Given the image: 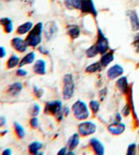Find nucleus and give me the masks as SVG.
<instances>
[{"label": "nucleus", "mask_w": 139, "mask_h": 155, "mask_svg": "<svg viewBox=\"0 0 139 155\" xmlns=\"http://www.w3.org/2000/svg\"><path fill=\"white\" fill-rule=\"evenodd\" d=\"M33 94L36 95V98H41V97L43 96V90L39 88L38 86H34L33 87Z\"/></svg>", "instance_id": "32"}, {"label": "nucleus", "mask_w": 139, "mask_h": 155, "mask_svg": "<svg viewBox=\"0 0 139 155\" xmlns=\"http://www.w3.org/2000/svg\"><path fill=\"white\" fill-rule=\"evenodd\" d=\"M97 54H100V52H98L97 50V46L94 44V45H91L90 48H88L86 50V55L88 58H93L95 57Z\"/></svg>", "instance_id": "28"}, {"label": "nucleus", "mask_w": 139, "mask_h": 155, "mask_svg": "<svg viewBox=\"0 0 139 155\" xmlns=\"http://www.w3.org/2000/svg\"><path fill=\"white\" fill-rule=\"evenodd\" d=\"M79 140H80V135L78 133L73 134L71 137H70L69 141H67V149L69 150H74L78 147L79 144Z\"/></svg>", "instance_id": "19"}, {"label": "nucleus", "mask_w": 139, "mask_h": 155, "mask_svg": "<svg viewBox=\"0 0 139 155\" xmlns=\"http://www.w3.org/2000/svg\"><path fill=\"white\" fill-rule=\"evenodd\" d=\"M127 15L130 17V22L132 25V29L134 31L139 30V17L137 15V13L135 12L134 10H131V11H127Z\"/></svg>", "instance_id": "16"}, {"label": "nucleus", "mask_w": 139, "mask_h": 155, "mask_svg": "<svg viewBox=\"0 0 139 155\" xmlns=\"http://www.w3.org/2000/svg\"><path fill=\"white\" fill-rule=\"evenodd\" d=\"M42 149V143L39 142V141H34V142L30 143L28 147V151L30 154H39L40 150Z\"/></svg>", "instance_id": "27"}, {"label": "nucleus", "mask_w": 139, "mask_h": 155, "mask_svg": "<svg viewBox=\"0 0 139 155\" xmlns=\"http://www.w3.org/2000/svg\"><path fill=\"white\" fill-rule=\"evenodd\" d=\"M67 35L71 39H77L80 36V28L78 25H69L67 26Z\"/></svg>", "instance_id": "22"}, {"label": "nucleus", "mask_w": 139, "mask_h": 155, "mask_svg": "<svg viewBox=\"0 0 139 155\" xmlns=\"http://www.w3.org/2000/svg\"><path fill=\"white\" fill-rule=\"evenodd\" d=\"M133 44H134V48H135V50L137 51V53H139V34H137L136 37L134 38Z\"/></svg>", "instance_id": "33"}, {"label": "nucleus", "mask_w": 139, "mask_h": 155, "mask_svg": "<svg viewBox=\"0 0 139 155\" xmlns=\"http://www.w3.org/2000/svg\"><path fill=\"white\" fill-rule=\"evenodd\" d=\"M7 56V50L5 46H0V59H2Z\"/></svg>", "instance_id": "36"}, {"label": "nucleus", "mask_w": 139, "mask_h": 155, "mask_svg": "<svg viewBox=\"0 0 139 155\" xmlns=\"http://www.w3.org/2000/svg\"><path fill=\"white\" fill-rule=\"evenodd\" d=\"M102 64L100 61H96V63H93L91 65H89L86 67V72L87 73H95V72H98V71L102 70Z\"/></svg>", "instance_id": "25"}, {"label": "nucleus", "mask_w": 139, "mask_h": 155, "mask_svg": "<svg viewBox=\"0 0 139 155\" xmlns=\"http://www.w3.org/2000/svg\"><path fill=\"white\" fill-rule=\"evenodd\" d=\"M113 58H115V56H113V52L108 51V52H106V53L102 54V57H101L100 63L102 64L103 67H106V66H108L111 61H113Z\"/></svg>", "instance_id": "21"}, {"label": "nucleus", "mask_w": 139, "mask_h": 155, "mask_svg": "<svg viewBox=\"0 0 139 155\" xmlns=\"http://www.w3.org/2000/svg\"><path fill=\"white\" fill-rule=\"evenodd\" d=\"M44 112L46 114H51L60 122L62 121L64 113H63V107L60 100H54V101H47L44 107Z\"/></svg>", "instance_id": "2"}, {"label": "nucleus", "mask_w": 139, "mask_h": 155, "mask_svg": "<svg viewBox=\"0 0 139 155\" xmlns=\"http://www.w3.org/2000/svg\"><path fill=\"white\" fill-rule=\"evenodd\" d=\"M82 0H65L64 3L66 5L67 9L70 10H80V7H82Z\"/></svg>", "instance_id": "24"}, {"label": "nucleus", "mask_w": 139, "mask_h": 155, "mask_svg": "<svg viewBox=\"0 0 139 155\" xmlns=\"http://www.w3.org/2000/svg\"><path fill=\"white\" fill-rule=\"evenodd\" d=\"M0 27H1V24H0Z\"/></svg>", "instance_id": "45"}, {"label": "nucleus", "mask_w": 139, "mask_h": 155, "mask_svg": "<svg viewBox=\"0 0 139 155\" xmlns=\"http://www.w3.org/2000/svg\"><path fill=\"white\" fill-rule=\"evenodd\" d=\"M122 73H123L122 66H120V65H113V66H111L109 69H108L107 77H108V79L113 80V79H117V78L120 77Z\"/></svg>", "instance_id": "11"}, {"label": "nucleus", "mask_w": 139, "mask_h": 155, "mask_svg": "<svg viewBox=\"0 0 139 155\" xmlns=\"http://www.w3.org/2000/svg\"><path fill=\"white\" fill-rule=\"evenodd\" d=\"M27 74H28V72L26 70H24L22 67H19V69L16 70V75H18V77H26Z\"/></svg>", "instance_id": "35"}, {"label": "nucleus", "mask_w": 139, "mask_h": 155, "mask_svg": "<svg viewBox=\"0 0 139 155\" xmlns=\"http://www.w3.org/2000/svg\"><path fill=\"white\" fill-rule=\"evenodd\" d=\"M29 124H30V126H31L32 128H38L39 127V119L38 116H32L31 119H30V121H29Z\"/></svg>", "instance_id": "31"}, {"label": "nucleus", "mask_w": 139, "mask_h": 155, "mask_svg": "<svg viewBox=\"0 0 139 155\" xmlns=\"http://www.w3.org/2000/svg\"><path fill=\"white\" fill-rule=\"evenodd\" d=\"M67 150H69V149H67V147H64V148H62L61 149L60 151H59V152H58V155H64V154H67Z\"/></svg>", "instance_id": "39"}, {"label": "nucleus", "mask_w": 139, "mask_h": 155, "mask_svg": "<svg viewBox=\"0 0 139 155\" xmlns=\"http://www.w3.org/2000/svg\"><path fill=\"white\" fill-rule=\"evenodd\" d=\"M0 24H1V27L3 28V31L5 34H12L13 30H14V25H13L12 19L10 18V17L0 18Z\"/></svg>", "instance_id": "14"}, {"label": "nucleus", "mask_w": 139, "mask_h": 155, "mask_svg": "<svg viewBox=\"0 0 139 155\" xmlns=\"http://www.w3.org/2000/svg\"><path fill=\"white\" fill-rule=\"evenodd\" d=\"M19 63H20V58L15 54H13L8 58L5 67H7V69H14L16 67H19Z\"/></svg>", "instance_id": "20"}, {"label": "nucleus", "mask_w": 139, "mask_h": 155, "mask_svg": "<svg viewBox=\"0 0 139 155\" xmlns=\"http://www.w3.org/2000/svg\"><path fill=\"white\" fill-rule=\"evenodd\" d=\"M11 46L14 48L17 53H25L28 50V44L26 42V39H23L20 37H14L11 40Z\"/></svg>", "instance_id": "7"}, {"label": "nucleus", "mask_w": 139, "mask_h": 155, "mask_svg": "<svg viewBox=\"0 0 139 155\" xmlns=\"http://www.w3.org/2000/svg\"><path fill=\"white\" fill-rule=\"evenodd\" d=\"M44 26L42 23H38L33 28L28 32L26 37V42L30 48H38L42 43V35H43Z\"/></svg>", "instance_id": "1"}, {"label": "nucleus", "mask_w": 139, "mask_h": 155, "mask_svg": "<svg viewBox=\"0 0 139 155\" xmlns=\"http://www.w3.org/2000/svg\"><path fill=\"white\" fill-rule=\"evenodd\" d=\"M89 108L94 114H96L98 112V110H100V102L97 100H91L89 102Z\"/></svg>", "instance_id": "29"}, {"label": "nucleus", "mask_w": 139, "mask_h": 155, "mask_svg": "<svg viewBox=\"0 0 139 155\" xmlns=\"http://www.w3.org/2000/svg\"><path fill=\"white\" fill-rule=\"evenodd\" d=\"M33 23L32 22H26L24 24H20L16 29V34L18 36H23V35H27L32 28H33Z\"/></svg>", "instance_id": "17"}, {"label": "nucleus", "mask_w": 139, "mask_h": 155, "mask_svg": "<svg viewBox=\"0 0 139 155\" xmlns=\"http://www.w3.org/2000/svg\"><path fill=\"white\" fill-rule=\"evenodd\" d=\"M75 92V82L73 75L71 73H66L63 77V87H62V97L63 99H71Z\"/></svg>", "instance_id": "3"}, {"label": "nucleus", "mask_w": 139, "mask_h": 155, "mask_svg": "<svg viewBox=\"0 0 139 155\" xmlns=\"http://www.w3.org/2000/svg\"><path fill=\"white\" fill-rule=\"evenodd\" d=\"M72 112L74 116L79 121H85L89 117L90 112L87 104L82 100H77L74 104L72 106Z\"/></svg>", "instance_id": "4"}, {"label": "nucleus", "mask_w": 139, "mask_h": 155, "mask_svg": "<svg viewBox=\"0 0 139 155\" xmlns=\"http://www.w3.org/2000/svg\"><path fill=\"white\" fill-rule=\"evenodd\" d=\"M117 86H118V88L123 93V94H126L127 91H128V83H127L126 78L123 77V78H120V79H118Z\"/></svg>", "instance_id": "23"}, {"label": "nucleus", "mask_w": 139, "mask_h": 155, "mask_svg": "<svg viewBox=\"0 0 139 155\" xmlns=\"http://www.w3.org/2000/svg\"><path fill=\"white\" fill-rule=\"evenodd\" d=\"M125 130V125L120 122H115L108 126V131L113 135H121Z\"/></svg>", "instance_id": "15"}, {"label": "nucleus", "mask_w": 139, "mask_h": 155, "mask_svg": "<svg viewBox=\"0 0 139 155\" xmlns=\"http://www.w3.org/2000/svg\"><path fill=\"white\" fill-rule=\"evenodd\" d=\"M57 30H58L57 24L55 22H48L44 26L43 29V34L45 36L46 40H51L56 36V34H57Z\"/></svg>", "instance_id": "9"}, {"label": "nucleus", "mask_w": 139, "mask_h": 155, "mask_svg": "<svg viewBox=\"0 0 139 155\" xmlns=\"http://www.w3.org/2000/svg\"><path fill=\"white\" fill-rule=\"evenodd\" d=\"M23 91V83L20 82H14L12 84H10L9 87H8L7 93L10 95V96H18L20 94V92Z\"/></svg>", "instance_id": "13"}, {"label": "nucleus", "mask_w": 139, "mask_h": 155, "mask_svg": "<svg viewBox=\"0 0 139 155\" xmlns=\"http://www.w3.org/2000/svg\"><path fill=\"white\" fill-rule=\"evenodd\" d=\"M14 133H15V135L17 136V138H19V139L25 138V136H26V131H25L24 126L20 125V124L17 123V122L14 123Z\"/></svg>", "instance_id": "26"}, {"label": "nucleus", "mask_w": 139, "mask_h": 155, "mask_svg": "<svg viewBox=\"0 0 139 155\" xmlns=\"http://www.w3.org/2000/svg\"><path fill=\"white\" fill-rule=\"evenodd\" d=\"M95 45L97 46V50L100 52V54H104L106 52H108L109 50V42H108V39L105 37V35L103 34L101 29L98 28L97 30V40H96Z\"/></svg>", "instance_id": "6"}, {"label": "nucleus", "mask_w": 139, "mask_h": 155, "mask_svg": "<svg viewBox=\"0 0 139 155\" xmlns=\"http://www.w3.org/2000/svg\"><path fill=\"white\" fill-rule=\"evenodd\" d=\"M80 11L85 14H91L93 16L97 15V11H96L95 5H94L92 0H82Z\"/></svg>", "instance_id": "8"}, {"label": "nucleus", "mask_w": 139, "mask_h": 155, "mask_svg": "<svg viewBox=\"0 0 139 155\" xmlns=\"http://www.w3.org/2000/svg\"><path fill=\"white\" fill-rule=\"evenodd\" d=\"M2 154L3 155H11L12 154V150H11V149H5V150L2 151Z\"/></svg>", "instance_id": "41"}, {"label": "nucleus", "mask_w": 139, "mask_h": 155, "mask_svg": "<svg viewBox=\"0 0 139 155\" xmlns=\"http://www.w3.org/2000/svg\"><path fill=\"white\" fill-rule=\"evenodd\" d=\"M39 51L41 52L42 54H44V55H48V51L44 46H39Z\"/></svg>", "instance_id": "40"}, {"label": "nucleus", "mask_w": 139, "mask_h": 155, "mask_svg": "<svg viewBox=\"0 0 139 155\" xmlns=\"http://www.w3.org/2000/svg\"><path fill=\"white\" fill-rule=\"evenodd\" d=\"M78 134L82 137H87V136L93 135L96 131V125L95 123L91 121H85L78 124Z\"/></svg>", "instance_id": "5"}, {"label": "nucleus", "mask_w": 139, "mask_h": 155, "mask_svg": "<svg viewBox=\"0 0 139 155\" xmlns=\"http://www.w3.org/2000/svg\"><path fill=\"white\" fill-rule=\"evenodd\" d=\"M136 153V144L132 143L128 147V150H127V155H134Z\"/></svg>", "instance_id": "34"}, {"label": "nucleus", "mask_w": 139, "mask_h": 155, "mask_svg": "<svg viewBox=\"0 0 139 155\" xmlns=\"http://www.w3.org/2000/svg\"><path fill=\"white\" fill-rule=\"evenodd\" d=\"M40 110H41L40 106L38 104H33L30 107V109H29V113H30L31 116H38L39 113H40Z\"/></svg>", "instance_id": "30"}, {"label": "nucleus", "mask_w": 139, "mask_h": 155, "mask_svg": "<svg viewBox=\"0 0 139 155\" xmlns=\"http://www.w3.org/2000/svg\"><path fill=\"white\" fill-rule=\"evenodd\" d=\"M36 61V53L34 52H29L23 58H20V63H19V67H24L26 65H31Z\"/></svg>", "instance_id": "18"}, {"label": "nucleus", "mask_w": 139, "mask_h": 155, "mask_svg": "<svg viewBox=\"0 0 139 155\" xmlns=\"http://www.w3.org/2000/svg\"><path fill=\"white\" fill-rule=\"evenodd\" d=\"M123 115H125V116H127L128 114H130V112H131V109H130V107L128 106H125L124 108H123Z\"/></svg>", "instance_id": "38"}, {"label": "nucleus", "mask_w": 139, "mask_h": 155, "mask_svg": "<svg viewBox=\"0 0 139 155\" xmlns=\"http://www.w3.org/2000/svg\"><path fill=\"white\" fill-rule=\"evenodd\" d=\"M7 1H10V0H7Z\"/></svg>", "instance_id": "44"}, {"label": "nucleus", "mask_w": 139, "mask_h": 155, "mask_svg": "<svg viewBox=\"0 0 139 155\" xmlns=\"http://www.w3.org/2000/svg\"><path fill=\"white\" fill-rule=\"evenodd\" d=\"M89 143H90V147H91L93 152L95 153L96 155L104 154V152H105V150H104V145L100 140H97L96 138H91L90 141H89Z\"/></svg>", "instance_id": "10"}, {"label": "nucleus", "mask_w": 139, "mask_h": 155, "mask_svg": "<svg viewBox=\"0 0 139 155\" xmlns=\"http://www.w3.org/2000/svg\"><path fill=\"white\" fill-rule=\"evenodd\" d=\"M63 113H64V115L66 116V115H69V113H70V109L67 108V107H65V108H63Z\"/></svg>", "instance_id": "42"}, {"label": "nucleus", "mask_w": 139, "mask_h": 155, "mask_svg": "<svg viewBox=\"0 0 139 155\" xmlns=\"http://www.w3.org/2000/svg\"><path fill=\"white\" fill-rule=\"evenodd\" d=\"M34 73L40 75H43L46 73V61L44 59H38L34 61L33 68H32Z\"/></svg>", "instance_id": "12"}, {"label": "nucleus", "mask_w": 139, "mask_h": 155, "mask_svg": "<svg viewBox=\"0 0 139 155\" xmlns=\"http://www.w3.org/2000/svg\"><path fill=\"white\" fill-rule=\"evenodd\" d=\"M1 136H2V134H1V133H0V137H1Z\"/></svg>", "instance_id": "43"}, {"label": "nucleus", "mask_w": 139, "mask_h": 155, "mask_svg": "<svg viewBox=\"0 0 139 155\" xmlns=\"http://www.w3.org/2000/svg\"><path fill=\"white\" fill-rule=\"evenodd\" d=\"M7 124V119L5 116H0V128H2L3 126H5Z\"/></svg>", "instance_id": "37"}]
</instances>
